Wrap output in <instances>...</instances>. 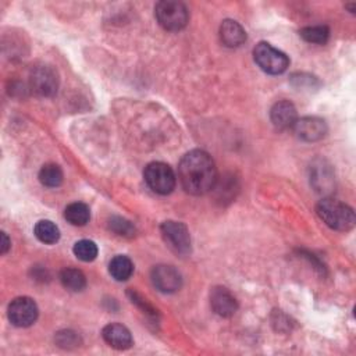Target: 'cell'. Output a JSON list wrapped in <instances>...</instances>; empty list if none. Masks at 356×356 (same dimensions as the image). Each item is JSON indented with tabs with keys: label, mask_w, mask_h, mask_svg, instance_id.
<instances>
[{
	"label": "cell",
	"mask_w": 356,
	"mask_h": 356,
	"mask_svg": "<svg viewBox=\"0 0 356 356\" xmlns=\"http://www.w3.org/2000/svg\"><path fill=\"white\" fill-rule=\"evenodd\" d=\"M152 282L160 292L173 294L180 291L183 285V277L176 267L169 264H159L152 270Z\"/></svg>",
	"instance_id": "9"
},
{
	"label": "cell",
	"mask_w": 356,
	"mask_h": 356,
	"mask_svg": "<svg viewBox=\"0 0 356 356\" xmlns=\"http://www.w3.org/2000/svg\"><path fill=\"white\" fill-rule=\"evenodd\" d=\"M38 305L33 298L19 296L9 305V320L16 327H30L38 319Z\"/></svg>",
	"instance_id": "8"
},
{
	"label": "cell",
	"mask_w": 356,
	"mask_h": 356,
	"mask_svg": "<svg viewBox=\"0 0 356 356\" xmlns=\"http://www.w3.org/2000/svg\"><path fill=\"white\" fill-rule=\"evenodd\" d=\"M30 88L38 96H53L59 88V77L56 70L46 65L34 67L30 74Z\"/></svg>",
	"instance_id": "7"
},
{
	"label": "cell",
	"mask_w": 356,
	"mask_h": 356,
	"mask_svg": "<svg viewBox=\"0 0 356 356\" xmlns=\"http://www.w3.org/2000/svg\"><path fill=\"white\" fill-rule=\"evenodd\" d=\"M109 227L120 237H134L135 234V227L133 226V223L123 217H112L109 221Z\"/></svg>",
	"instance_id": "23"
},
{
	"label": "cell",
	"mask_w": 356,
	"mask_h": 356,
	"mask_svg": "<svg viewBox=\"0 0 356 356\" xmlns=\"http://www.w3.org/2000/svg\"><path fill=\"white\" fill-rule=\"evenodd\" d=\"M155 16L159 24L167 31H180L187 27L189 22V12L187 6L176 0H163L155 8Z\"/></svg>",
	"instance_id": "3"
},
{
	"label": "cell",
	"mask_w": 356,
	"mask_h": 356,
	"mask_svg": "<svg viewBox=\"0 0 356 356\" xmlns=\"http://www.w3.org/2000/svg\"><path fill=\"white\" fill-rule=\"evenodd\" d=\"M34 234L35 237L44 242V244H48V245H52V244H56L59 239H60V230L59 227L51 221V220H41L35 224V228H34Z\"/></svg>",
	"instance_id": "17"
},
{
	"label": "cell",
	"mask_w": 356,
	"mask_h": 356,
	"mask_svg": "<svg viewBox=\"0 0 356 356\" xmlns=\"http://www.w3.org/2000/svg\"><path fill=\"white\" fill-rule=\"evenodd\" d=\"M270 119H271V123L280 130L294 128L298 120L296 109L289 101L277 102L270 110Z\"/></svg>",
	"instance_id": "13"
},
{
	"label": "cell",
	"mask_w": 356,
	"mask_h": 356,
	"mask_svg": "<svg viewBox=\"0 0 356 356\" xmlns=\"http://www.w3.org/2000/svg\"><path fill=\"white\" fill-rule=\"evenodd\" d=\"M210 305L216 314L221 317H231L238 310L235 296L224 287H216L210 292Z\"/></svg>",
	"instance_id": "11"
},
{
	"label": "cell",
	"mask_w": 356,
	"mask_h": 356,
	"mask_svg": "<svg viewBox=\"0 0 356 356\" xmlns=\"http://www.w3.org/2000/svg\"><path fill=\"white\" fill-rule=\"evenodd\" d=\"M253 56H255V62L257 63V66L264 73L271 74V76L282 74L289 66L288 56L284 52L273 48L267 42L257 44L253 51Z\"/></svg>",
	"instance_id": "4"
},
{
	"label": "cell",
	"mask_w": 356,
	"mask_h": 356,
	"mask_svg": "<svg viewBox=\"0 0 356 356\" xmlns=\"http://www.w3.org/2000/svg\"><path fill=\"white\" fill-rule=\"evenodd\" d=\"M102 335H103V339L115 349H119V350H124V349H128L133 346L134 344V339H133V335H131V331L120 324V323H110L108 324L103 331H102Z\"/></svg>",
	"instance_id": "12"
},
{
	"label": "cell",
	"mask_w": 356,
	"mask_h": 356,
	"mask_svg": "<svg viewBox=\"0 0 356 356\" xmlns=\"http://www.w3.org/2000/svg\"><path fill=\"white\" fill-rule=\"evenodd\" d=\"M80 337L77 332L66 330V331H60L56 334V344L62 348H74L77 345H80Z\"/></svg>",
	"instance_id": "24"
},
{
	"label": "cell",
	"mask_w": 356,
	"mask_h": 356,
	"mask_svg": "<svg viewBox=\"0 0 356 356\" xmlns=\"http://www.w3.org/2000/svg\"><path fill=\"white\" fill-rule=\"evenodd\" d=\"M40 181L42 183V185L49 188L60 187L63 183V171L60 166L55 163L45 164L40 171Z\"/></svg>",
	"instance_id": "20"
},
{
	"label": "cell",
	"mask_w": 356,
	"mask_h": 356,
	"mask_svg": "<svg viewBox=\"0 0 356 356\" xmlns=\"http://www.w3.org/2000/svg\"><path fill=\"white\" fill-rule=\"evenodd\" d=\"M148 187L160 195H167L176 188V174L171 167L162 162H153L146 166L144 171Z\"/></svg>",
	"instance_id": "5"
},
{
	"label": "cell",
	"mask_w": 356,
	"mask_h": 356,
	"mask_svg": "<svg viewBox=\"0 0 356 356\" xmlns=\"http://www.w3.org/2000/svg\"><path fill=\"white\" fill-rule=\"evenodd\" d=\"M299 35L309 44H317V45H324L328 41L330 37V30L325 26H313V27H306L299 31Z\"/></svg>",
	"instance_id": "21"
},
{
	"label": "cell",
	"mask_w": 356,
	"mask_h": 356,
	"mask_svg": "<svg viewBox=\"0 0 356 356\" xmlns=\"http://www.w3.org/2000/svg\"><path fill=\"white\" fill-rule=\"evenodd\" d=\"M74 255L83 262H92L98 256V245L91 239H81L73 248Z\"/></svg>",
	"instance_id": "22"
},
{
	"label": "cell",
	"mask_w": 356,
	"mask_h": 356,
	"mask_svg": "<svg viewBox=\"0 0 356 356\" xmlns=\"http://www.w3.org/2000/svg\"><path fill=\"white\" fill-rule=\"evenodd\" d=\"M220 38L226 46L238 48L246 41V33L237 22L226 20L220 27Z\"/></svg>",
	"instance_id": "14"
},
{
	"label": "cell",
	"mask_w": 356,
	"mask_h": 356,
	"mask_svg": "<svg viewBox=\"0 0 356 356\" xmlns=\"http://www.w3.org/2000/svg\"><path fill=\"white\" fill-rule=\"evenodd\" d=\"M66 220L73 226H85L91 220V210L83 202H74L66 207Z\"/></svg>",
	"instance_id": "18"
},
{
	"label": "cell",
	"mask_w": 356,
	"mask_h": 356,
	"mask_svg": "<svg viewBox=\"0 0 356 356\" xmlns=\"http://www.w3.org/2000/svg\"><path fill=\"white\" fill-rule=\"evenodd\" d=\"M128 295H130V298H131V300H133V303H135L144 313H146L148 316H151V317H153V319H156L158 317V310H155L153 307H152V305L146 300V299H144L138 292H135V291H130L128 292Z\"/></svg>",
	"instance_id": "25"
},
{
	"label": "cell",
	"mask_w": 356,
	"mask_h": 356,
	"mask_svg": "<svg viewBox=\"0 0 356 356\" xmlns=\"http://www.w3.org/2000/svg\"><path fill=\"white\" fill-rule=\"evenodd\" d=\"M319 217L332 230L349 231L355 226V212L346 203H342L332 198H324L319 202Z\"/></svg>",
	"instance_id": "2"
},
{
	"label": "cell",
	"mask_w": 356,
	"mask_h": 356,
	"mask_svg": "<svg viewBox=\"0 0 356 356\" xmlns=\"http://www.w3.org/2000/svg\"><path fill=\"white\" fill-rule=\"evenodd\" d=\"M10 245H12V242H10L8 234L2 232V245H0V252H2L3 255L8 253V251L10 249Z\"/></svg>",
	"instance_id": "26"
},
{
	"label": "cell",
	"mask_w": 356,
	"mask_h": 356,
	"mask_svg": "<svg viewBox=\"0 0 356 356\" xmlns=\"http://www.w3.org/2000/svg\"><path fill=\"white\" fill-rule=\"evenodd\" d=\"M313 174H312V184L319 192H325L332 187V174L330 171V167L321 162L319 166H313Z\"/></svg>",
	"instance_id": "19"
},
{
	"label": "cell",
	"mask_w": 356,
	"mask_h": 356,
	"mask_svg": "<svg viewBox=\"0 0 356 356\" xmlns=\"http://www.w3.org/2000/svg\"><path fill=\"white\" fill-rule=\"evenodd\" d=\"M109 271L115 280L127 281L134 273V263L130 257L124 255H117L112 259L109 264Z\"/></svg>",
	"instance_id": "15"
},
{
	"label": "cell",
	"mask_w": 356,
	"mask_h": 356,
	"mask_svg": "<svg viewBox=\"0 0 356 356\" xmlns=\"http://www.w3.org/2000/svg\"><path fill=\"white\" fill-rule=\"evenodd\" d=\"M178 177L183 188L191 195H205L217 183L216 163L205 151H191L180 162Z\"/></svg>",
	"instance_id": "1"
},
{
	"label": "cell",
	"mask_w": 356,
	"mask_h": 356,
	"mask_svg": "<svg viewBox=\"0 0 356 356\" xmlns=\"http://www.w3.org/2000/svg\"><path fill=\"white\" fill-rule=\"evenodd\" d=\"M295 134L305 142H316L325 137L328 128L323 119L319 117H303L296 120L294 126Z\"/></svg>",
	"instance_id": "10"
},
{
	"label": "cell",
	"mask_w": 356,
	"mask_h": 356,
	"mask_svg": "<svg viewBox=\"0 0 356 356\" xmlns=\"http://www.w3.org/2000/svg\"><path fill=\"white\" fill-rule=\"evenodd\" d=\"M60 281L63 287L71 292H80L87 287L85 274L74 267H67L60 273Z\"/></svg>",
	"instance_id": "16"
},
{
	"label": "cell",
	"mask_w": 356,
	"mask_h": 356,
	"mask_svg": "<svg viewBox=\"0 0 356 356\" xmlns=\"http://www.w3.org/2000/svg\"><path fill=\"white\" fill-rule=\"evenodd\" d=\"M160 232L170 251L180 256L191 253V235L185 224L171 220L164 221L160 226Z\"/></svg>",
	"instance_id": "6"
}]
</instances>
